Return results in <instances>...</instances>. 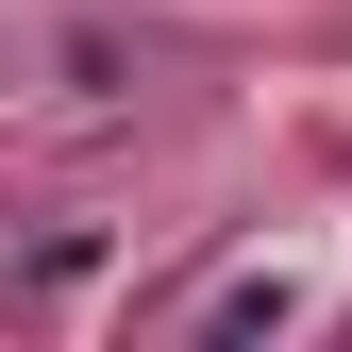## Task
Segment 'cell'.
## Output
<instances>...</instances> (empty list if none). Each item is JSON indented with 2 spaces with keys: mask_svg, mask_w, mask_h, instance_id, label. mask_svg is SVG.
I'll return each instance as SVG.
<instances>
[{
  "mask_svg": "<svg viewBox=\"0 0 352 352\" xmlns=\"http://www.w3.org/2000/svg\"><path fill=\"white\" fill-rule=\"evenodd\" d=\"M269 319H285V285H269V269H235V285L201 302V336H269Z\"/></svg>",
  "mask_w": 352,
  "mask_h": 352,
  "instance_id": "6da1fadb",
  "label": "cell"
}]
</instances>
